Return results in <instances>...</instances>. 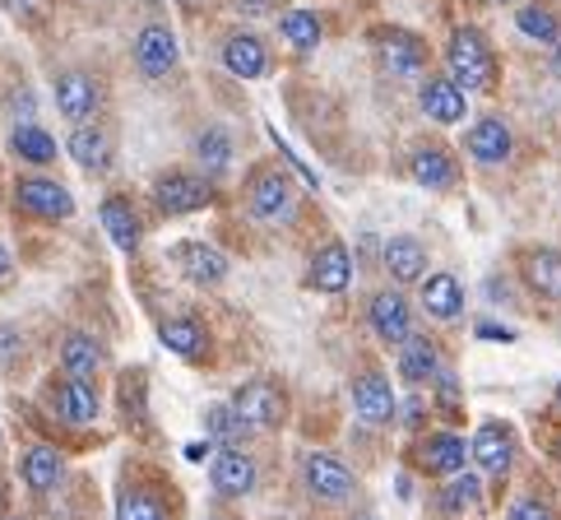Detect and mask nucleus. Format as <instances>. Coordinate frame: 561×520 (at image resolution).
Wrapping results in <instances>:
<instances>
[{
    "label": "nucleus",
    "mask_w": 561,
    "mask_h": 520,
    "mask_svg": "<svg viewBox=\"0 0 561 520\" xmlns=\"http://www.w3.org/2000/svg\"><path fill=\"white\" fill-rule=\"evenodd\" d=\"M446 79L459 93H488L496 84V52L483 29H455L446 43Z\"/></svg>",
    "instance_id": "1"
},
{
    "label": "nucleus",
    "mask_w": 561,
    "mask_h": 520,
    "mask_svg": "<svg viewBox=\"0 0 561 520\" xmlns=\"http://www.w3.org/2000/svg\"><path fill=\"white\" fill-rule=\"evenodd\" d=\"M228 409L242 418L247 432H274L288 418V395H284V386H278V382H270V376H255V382L232 391Z\"/></svg>",
    "instance_id": "2"
},
{
    "label": "nucleus",
    "mask_w": 561,
    "mask_h": 520,
    "mask_svg": "<svg viewBox=\"0 0 561 520\" xmlns=\"http://www.w3.org/2000/svg\"><path fill=\"white\" fill-rule=\"evenodd\" d=\"M247 210H251V218H260V224H288L297 214V191L288 182V172L255 168L251 182H247Z\"/></svg>",
    "instance_id": "3"
},
{
    "label": "nucleus",
    "mask_w": 561,
    "mask_h": 520,
    "mask_svg": "<svg viewBox=\"0 0 561 520\" xmlns=\"http://www.w3.org/2000/svg\"><path fill=\"white\" fill-rule=\"evenodd\" d=\"M209 200H214V186H209V177H199V172L172 168V172H163L153 182V205H158V214H168V218L205 210Z\"/></svg>",
    "instance_id": "4"
},
{
    "label": "nucleus",
    "mask_w": 561,
    "mask_h": 520,
    "mask_svg": "<svg viewBox=\"0 0 561 520\" xmlns=\"http://www.w3.org/2000/svg\"><path fill=\"white\" fill-rule=\"evenodd\" d=\"M302 484H307V493L316 497V502H348L353 488H357V478H353V470L339 455L307 451L302 455Z\"/></svg>",
    "instance_id": "5"
},
{
    "label": "nucleus",
    "mask_w": 561,
    "mask_h": 520,
    "mask_svg": "<svg viewBox=\"0 0 561 520\" xmlns=\"http://www.w3.org/2000/svg\"><path fill=\"white\" fill-rule=\"evenodd\" d=\"M353 414L363 418L367 428H386L394 423V414H399V399H394V386H390V376L386 372H357L353 376Z\"/></svg>",
    "instance_id": "6"
},
{
    "label": "nucleus",
    "mask_w": 561,
    "mask_h": 520,
    "mask_svg": "<svg viewBox=\"0 0 561 520\" xmlns=\"http://www.w3.org/2000/svg\"><path fill=\"white\" fill-rule=\"evenodd\" d=\"M209 484L218 497H228V502H242V497L255 493L260 484V465L242 451V446H224L214 455V465H209Z\"/></svg>",
    "instance_id": "7"
},
{
    "label": "nucleus",
    "mask_w": 561,
    "mask_h": 520,
    "mask_svg": "<svg viewBox=\"0 0 561 520\" xmlns=\"http://www.w3.org/2000/svg\"><path fill=\"white\" fill-rule=\"evenodd\" d=\"M367 326L371 335L380 339V344H390L399 349L404 339L413 335V312H409V297L399 293V289H380L371 303H367Z\"/></svg>",
    "instance_id": "8"
},
{
    "label": "nucleus",
    "mask_w": 561,
    "mask_h": 520,
    "mask_svg": "<svg viewBox=\"0 0 561 520\" xmlns=\"http://www.w3.org/2000/svg\"><path fill=\"white\" fill-rule=\"evenodd\" d=\"M182 61V43H176V33L168 24H145L135 33V66L139 75L149 79H168Z\"/></svg>",
    "instance_id": "9"
},
{
    "label": "nucleus",
    "mask_w": 561,
    "mask_h": 520,
    "mask_svg": "<svg viewBox=\"0 0 561 520\" xmlns=\"http://www.w3.org/2000/svg\"><path fill=\"white\" fill-rule=\"evenodd\" d=\"M14 205L33 214V218H70L75 214V195L61 186V182H51V177H19L14 182Z\"/></svg>",
    "instance_id": "10"
},
{
    "label": "nucleus",
    "mask_w": 561,
    "mask_h": 520,
    "mask_svg": "<svg viewBox=\"0 0 561 520\" xmlns=\"http://www.w3.org/2000/svg\"><path fill=\"white\" fill-rule=\"evenodd\" d=\"M98 103H103V89H98L93 75H84V70L56 75V108H61V116H70L75 126H84L89 116H98Z\"/></svg>",
    "instance_id": "11"
},
{
    "label": "nucleus",
    "mask_w": 561,
    "mask_h": 520,
    "mask_svg": "<svg viewBox=\"0 0 561 520\" xmlns=\"http://www.w3.org/2000/svg\"><path fill=\"white\" fill-rule=\"evenodd\" d=\"M465 149H469L473 163L496 168V163H506L511 158L515 135H511V126L501 122V116H478V122L469 126V135H465Z\"/></svg>",
    "instance_id": "12"
},
{
    "label": "nucleus",
    "mask_w": 561,
    "mask_h": 520,
    "mask_svg": "<svg viewBox=\"0 0 561 520\" xmlns=\"http://www.w3.org/2000/svg\"><path fill=\"white\" fill-rule=\"evenodd\" d=\"M376 47H380V61L390 66V75H423L427 70V43L409 29H380Z\"/></svg>",
    "instance_id": "13"
},
{
    "label": "nucleus",
    "mask_w": 561,
    "mask_h": 520,
    "mask_svg": "<svg viewBox=\"0 0 561 520\" xmlns=\"http://www.w3.org/2000/svg\"><path fill=\"white\" fill-rule=\"evenodd\" d=\"M417 103H423V112L432 116L436 126H455L469 116V98L459 93L446 75H423V84H417Z\"/></svg>",
    "instance_id": "14"
},
{
    "label": "nucleus",
    "mask_w": 561,
    "mask_h": 520,
    "mask_svg": "<svg viewBox=\"0 0 561 520\" xmlns=\"http://www.w3.org/2000/svg\"><path fill=\"white\" fill-rule=\"evenodd\" d=\"M469 455L478 460V470L492 474V478L511 474V465H515V432L506 423H483V428L473 432Z\"/></svg>",
    "instance_id": "15"
},
{
    "label": "nucleus",
    "mask_w": 561,
    "mask_h": 520,
    "mask_svg": "<svg viewBox=\"0 0 561 520\" xmlns=\"http://www.w3.org/2000/svg\"><path fill=\"white\" fill-rule=\"evenodd\" d=\"M51 409L70 428H89V423H98V414H103L93 382H70V376H61V382L51 386Z\"/></svg>",
    "instance_id": "16"
},
{
    "label": "nucleus",
    "mask_w": 561,
    "mask_h": 520,
    "mask_svg": "<svg viewBox=\"0 0 561 520\" xmlns=\"http://www.w3.org/2000/svg\"><path fill=\"white\" fill-rule=\"evenodd\" d=\"M353 284V256L344 242H325L311 256V270H307V289L316 293H344Z\"/></svg>",
    "instance_id": "17"
},
{
    "label": "nucleus",
    "mask_w": 561,
    "mask_h": 520,
    "mask_svg": "<svg viewBox=\"0 0 561 520\" xmlns=\"http://www.w3.org/2000/svg\"><path fill=\"white\" fill-rule=\"evenodd\" d=\"M380 265L390 270L394 284H423L427 279V247L417 242V237L399 233V237H390V242L380 247Z\"/></svg>",
    "instance_id": "18"
},
{
    "label": "nucleus",
    "mask_w": 561,
    "mask_h": 520,
    "mask_svg": "<svg viewBox=\"0 0 561 520\" xmlns=\"http://www.w3.org/2000/svg\"><path fill=\"white\" fill-rule=\"evenodd\" d=\"M465 460H469V446L459 432H432L423 446H417V465H423L432 478H455L465 474Z\"/></svg>",
    "instance_id": "19"
},
{
    "label": "nucleus",
    "mask_w": 561,
    "mask_h": 520,
    "mask_svg": "<svg viewBox=\"0 0 561 520\" xmlns=\"http://www.w3.org/2000/svg\"><path fill=\"white\" fill-rule=\"evenodd\" d=\"M409 177L427 191H450L459 182V163H455V154L446 145H423L409 158Z\"/></svg>",
    "instance_id": "20"
},
{
    "label": "nucleus",
    "mask_w": 561,
    "mask_h": 520,
    "mask_svg": "<svg viewBox=\"0 0 561 520\" xmlns=\"http://www.w3.org/2000/svg\"><path fill=\"white\" fill-rule=\"evenodd\" d=\"M519 274H525V284L538 297L561 303V251L557 247H529V251H519Z\"/></svg>",
    "instance_id": "21"
},
{
    "label": "nucleus",
    "mask_w": 561,
    "mask_h": 520,
    "mask_svg": "<svg viewBox=\"0 0 561 520\" xmlns=\"http://www.w3.org/2000/svg\"><path fill=\"white\" fill-rule=\"evenodd\" d=\"M172 256H176V265H182V274L199 289H214V284L228 279V256L218 247H209V242H182Z\"/></svg>",
    "instance_id": "22"
},
{
    "label": "nucleus",
    "mask_w": 561,
    "mask_h": 520,
    "mask_svg": "<svg viewBox=\"0 0 561 520\" xmlns=\"http://www.w3.org/2000/svg\"><path fill=\"white\" fill-rule=\"evenodd\" d=\"M446 368V358H440V344L427 335H409L404 344H399V376L413 386H423V382H436V372Z\"/></svg>",
    "instance_id": "23"
},
{
    "label": "nucleus",
    "mask_w": 561,
    "mask_h": 520,
    "mask_svg": "<svg viewBox=\"0 0 561 520\" xmlns=\"http://www.w3.org/2000/svg\"><path fill=\"white\" fill-rule=\"evenodd\" d=\"M103 363H107V349L98 344L89 330H70L61 339V368L70 382H93V376L103 372Z\"/></svg>",
    "instance_id": "24"
},
{
    "label": "nucleus",
    "mask_w": 561,
    "mask_h": 520,
    "mask_svg": "<svg viewBox=\"0 0 561 520\" xmlns=\"http://www.w3.org/2000/svg\"><path fill=\"white\" fill-rule=\"evenodd\" d=\"M66 149L84 172H107L112 168V135H107V126H98V122L75 126L70 139H66Z\"/></svg>",
    "instance_id": "25"
},
{
    "label": "nucleus",
    "mask_w": 561,
    "mask_h": 520,
    "mask_svg": "<svg viewBox=\"0 0 561 520\" xmlns=\"http://www.w3.org/2000/svg\"><path fill=\"white\" fill-rule=\"evenodd\" d=\"M103 228L112 237V247L126 251V256H135L139 242H145V224H139V214H135V205L126 195H107L103 200Z\"/></svg>",
    "instance_id": "26"
},
{
    "label": "nucleus",
    "mask_w": 561,
    "mask_h": 520,
    "mask_svg": "<svg viewBox=\"0 0 561 520\" xmlns=\"http://www.w3.org/2000/svg\"><path fill=\"white\" fill-rule=\"evenodd\" d=\"M224 70L228 75H237V79H260L270 70V52H265V43H260L255 33H232V37H224Z\"/></svg>",
    "instance_id": "27"
},
{
    "label": "nucleus",
    "mask_w": 561,
    "mask_h": 520,
    "mask_svg": "<svg viewBox=\"0 0 561 520\" xmlns=\"http://www.w3.org/2000/svg\"><path fill=\"white\" fill-rule=\"evenodd\" d=\"M417 303H423V312L432 316V321H455L459 312H465V284H459L455 274H427L423 279V293H417Z\"/></svg>",
    "instance_id": "28"
},
{
    "label": "nucleus",
    "mask_w": 561,
    "mask_h": 520,
    "mask_svg": "<svg viewBox=\"0 0 561 520\" xmlns=\"http://www.w3.org/2000/svg\"><path fill=\"white\" fill-rule=\"evenodd\" d=\"M19 478H24L28 493H51V488H61V478H66L61 451H56V446H28L24 460H19Z\"/></svg>",
    "instance_id": "29"
},
{
    "label": "nucleus",
    "mask_w": 561,
    "mask_h": 520,
    "mask_svg": "<svg viewBox=\"0 0 561 520\" xmlns=\"http://www.w3.org/2000/svg\"><path fill=\"white\" fill-rule=\"evenodd\" d=\"M158 339H163V349H172L176 358H191V363L209 353V335L195 316H172V321L158 326Z\"/></svg>",
    "instance_id": "30"
},
{
    "label": "nucleus",
    "mask_w": 561,
    "mask_h": 520,
    "mask_svg": "<svg viewBox=\"0 0 561 520\" xmlns=\"http://www.w3.org/2000/svg\"><path fill=\"white\" fill-rule=\"evenodd\" d=\"M278 33H284V43L293 52H316L320 47V37H325V24H320V14L316 10H284L278 14Z\"/></svg>",
    "instance_id": "31"
},
{
    "label": "nucleus",
    "mask_w": 561,
    "mask_h": 520,
    "mask_svg": "<svg viewBox=\"0 0 561 520\" xmlns=\"http://www.w3.org/2000/svg\"><path fill=\"white\" fill-rule=\"evenodd\" d=\"M116 520H172L168 502H163V493H153V488H122V497H116Z\"/></svg>",
    "instance_id": "32"
},
{
    "label": "nucleus",
    "mask_w": 561,
    "mask_h": 520,
    "mask_svg": "<svg viewBox=\"0 0 561 520\" xmlns=\"http://www.w3.org/2000/svg\"><path fill=\"white\" fill-rule=\"evenodd\" d=\"M195 158L205 168V177H224L232 163V135L224 126H205L195 135Z\"/></svg>",
    "instance_id": "33"
},
{
    "label": "nucleus",
    "mask_w": 561,
    "mask_h": 520,
    "mask_svg": "<svg viewBox=\"0 0 561 520\" xmlns=\"http://www.w3.org/2000/svg\"><path fill=\"white\" fill-rule=\"evenodd\" d=\"M10 149H14V158H24V163H33V168L56 163V139L43 126H33V122L10 131Z\"/></svg>",
    "instance_id": "34"
},
{
    "label": "nucleus",
    "mask_w": 561,
    "mask_h": 520,
    "mask_svg": "<svg viewBox=\"0 0 561 520\" xmlns=\"http://www.w3.org/2000/svg\"><path fill=\"white\" fill-rule=\"evenodd\" d=\"M478 502H483V484H478L473 474H455V478H446V488L436 493V507L446 516H469V511H478Z\"/></svg>",
    "instance_id": "35"
},
{
    "label": "nucleus",
    "mask_w": 561,
    "mask_h": 520,
    "mask_svg": "<svg viewBox=\"0 0 561 520\" xmlns=\"http://www.w3.org/2000/svg\"><path fill=\"white\" fill-rule=\"evenodd\" d=\"M515 29L534 37V43H543V47H561V19L543 5H519L515 10Z\"/></svg>",
    "instance_id": "36"
},
{
    "label": "nucleus",
    "mask_w": 561,
    "mask_h": 520,
    "mask_svg": "<svg viewBox=\"0 0 561 520\" xmlns=\"http://www.w3.org/2000/svg\"><path fill=\"white\" fill-rule=\"evenodd\" d=\"M205 432L214 437L218 446H242L247 437H251V432L242 428V418H237L228 405H209V409H205Z\"/></svg>",
    "instance_id": "37"
},
{
    "label": "nucleus",
    "mask_w": 561,
    "mask_h": 520,
    "mask_svg": "<svg viewBox=\"0 0 561 520\" xmlns=\"http://www.w3.org/2000/svg\"><path fill=\"white\" fill-rule=\"evenodd\" d=\"M19 358H24V335H19V326L0 321V372H14Z\"/></svg>",
    "instance_id": "38"
},
{
    "label": "nucleus",
    "mask_w": 561,
    "mask_h": 520,
    "mask_svg": "<svg viewBox=\"0 0 561 520\" xmlns=\"http://www.w3.org/2000/svg\"><path fill=\"white\" fill-rule=\"evenodd\" d=\"M5 10L19 19V24H43L47 10H51V0H5Z\"/></svg>",
    "instance_id": "39"
},
{
    "label": "nucleus",
    "mask_w": 561,
    "mask_h": 520,
    "mask_svg": "<svg viewBox=\"0 0 561 520\" xmlns=\"http://www.w3.org/2000/svg\"><path fill=\"white\" fill-rule=\"evenodd\" d=\"M506 520H552V507L538 502V497H519V502L506 511Z\"/></svg>",
    "instance_id": "40"
},
{
    "label": "nucleus",
    "mask_w": 561,
    "mask_h": 520,
    "mask_svg": "<svg viewBox=\"0 0 561 520\" xmlns=\"http://www.w3.org/2000/svg\"><path fill=\"white\" fill-rule=\"evenodd\" d=\"M274 5H278V0H237L232 10H237V14H247V19H260V14H270Z\"/></svg>",
    "instance_id": "41"
},
{
    "label": "nucleus",
    "mask_w": 561,
    "mask_h": 520,
    "mask_svg": "<svg viewBox=\"0 0 561 520\" xmlns=\"http://www.w3.org/2000/svg\"><path fill=\"white\" fill-rule=\"evenodd\" d=\"M478 339H501V344H511V330L506 326H492V321H483V326H478Z\"/></svg>",
    "instance_id": "42"
},
{
    "label": "nucleus",
    "mask_w": 561,
    "mask_h": 520,
    "mask_svg": "<svg viewBox=\"0 0 561 520\" xmlns=\"http://www.w3.org/2000/svg\"><path fill=\"white\" fill-rule=\"evenodd\" d=\"M186 455H191V460H205V455H209V442H195V446H186Z\"/></svg>",
    "instance_id": "43"
},
{
    "label": "nucleus",
    "mask_w": 561,
    "mask_h": 520,
    "mask_svg": "<svg viewBox=\"0 0 561 520\" xmlns=\"http://www.w3.org/2000/svg\"><path fill=\"white\" fill-rule=\"evenodd\" d=\"M10 265H14V260H10V251H5V242H0V279H5V274H10Z\"/></svg>",
    "instance_id": "44"
},
{
    "label": "nucleus",
    "mask_w": 561,
    "mask_h": 520,
    "mask_svg": "<svg viewBox=\"0 0 561 520\" xmlns=\"http://www.w3.org/2000/svg\"><path fill=\"white\" fill-rule=\"evenodd\" d=\"M552 405H557V409H561V386H557V391H552Z\"/></svg>",
    "instance_id": "45"
},
{
    "label": "nucleus",
    "mask_w": 561,
    "mask_h": 520,
    "mask_svg": "<svg viewBox=\"0 0 561 520\" xmlns=\"http://www.w3.org/2000/svg\"><path fill=\"white\" fill-rule=\"evenodd\" d=\"M557 75H561V47H557Z\"/></svg>",
    "instance_id": "46"
},
{
    "label": "nucleus",
    "mask_w": 561,
    "mask_h": 520,
    "mask_svg": "<svg viewBox=\"0 0 561 520\" xmlns=\"http://www.w3.org/2000/svg\"><path fill=\"white\" fill-rule=\"evenodd\" d=\"M5 520H19V516H5Z\"/></svg>",
    "instance_id": "47"
},
{
    "label": "nucleus",
    "mask_w": 561,
    "mask_h": 520,
    "mask_svg": "<svg viewBox=\"0 0 561 520\" xmlns=\"http://www.w3.org/2000/svg\"><path fill=\"white\" fill-rule=\"evenodd\" d=\"M557 455H561V442H557Z\"/></svg>",
    "instance_id": "48"
}]
</instances>
